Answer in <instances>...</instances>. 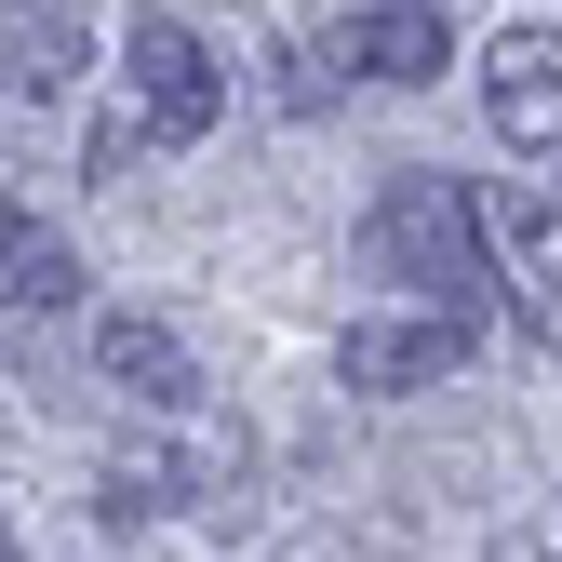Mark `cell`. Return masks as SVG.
Here are the masks:
<instances>
[{
    "mask_svg": "<svg viewBox=\"0 0 562 562\" xmlns=\"http://www.w3.org/2000/svg\"><path fill=\"white\" fill-rule=\"evenodd\" d=\"M362 255H375V281H415V308H442V322H469L482 295H496V268H482V201L456 175H389Z\"/></svg>",
    "mask_w": 562,
    "mask_h": 562,
    "instance_id": "6da1fadb",
    "label": "cell"
},
{
    "mask_svg": "<svg viewBox=\"0 0 562 562\" xmlns=\"http://www.w3.org/2000/svg\"><path fill=\"white\" fill-rule=\"evenodd\" d=\"M241 469H255V442L215 415V429H175V442H121L94 469V509H121V522H161V509L241 522Z\"/></svg>",
    "mask_w": 562,
    "mask_h": 562,
    "instance_id": "7a4b0ae2",
    "label": "cell"
},
{
    "mask_svg": "<svg viewBox=\"0 0 562 562\" xmlns=\"http://www.w3.org/2000/svg\"><path fill=\"white\" fill-rule=\"evenodd\" d=\"M215 108H228L215 41H201L188 14H148V27H134V121H148V148H188V134H215Z\"/></svg>",
    "mask_w": 562,
    "mask_h": 562,
    "instance_id": "3957f363",
    "label": "cell"
},
{
    "mask_svg": "<svg viewBox=\"0 0 562 562\" xmlns=\"http://www.w3.org/2000/svg\"><path fill=\"white\" fill-rule=\"evenodd\" d=\"M456 362H469V322H442V308H375V322H348V335H335V375H348V389H375V402L442 389Z\"/></svg>",
    "mask_w": 562,
    "mask_h": 562,
    "instance_id": "277c9868",
    "label": "cell"
},
{
    "mask_svg": "<svg viewBox=\"0 0 562 562\" xmlns=\"http://www.w3.org/2000/svg\"><path fill=\"white\" fill-rule=\"evenodd\" d=\"M322 67H348V81H442L456 27H442V0H375V14L322 27Z\"/></svg>",
    "mask_w": 562,
    "mask_h": 562,
    "instance_id": "5b68a950",
    "label": "cell"
},
{
    "mask_svg": "<svg viewBox=\"0 0 562 562\" xmlns=\"http://www.w3.org/2000/svg\"><path fill=\"white\" fill-rule=\"evenodd\" d=\"M482 121H496L522 161H562V54H549L536 27L496 41V67H482Z\"/></svg>",
    "mask_w": 562,
    "mask_h": 562,
    "instance_id": "8992f818",
    "label": "cell"
},
{
    "mask_svg": "<svg viewBox=\"0 0 562 562\" xmlns=\"http://www.w3.org/2000/svg\"><path fill=\"white\" fill-rule=\"evenodd\" d=\"M81 67H94V27H81V0H0V94H14V108L67 94Z\"/></svg>",
    "mask_w": 562,
    "mask_h": 562,
    "instance_id": "52a82bcc",
    "label": "cell"
},
{
    "mask_svg": "<svg viewBox=\"0 0 562 562\" xmlns=\"http://www.w3.org/2000/svg\"><path fill=\"white\" fill-rule=\"evenodd\" d=\"M94 375H108V389H134L148 415H188V402H201L188 335H175V322H148V308H108V322H94Z\"/></svg>",
    "mask_w": 562,
    "mask_h": 562,
    "instance_id": "ba28073f",
    "label": "cell"
},
{
    "mask_svg": "<svg viewBox=\"0 0 562 562\" xmlns=\"http://www.w3.org/2000/svg\"><path fill=\"white\" fill-rule=\"evenodd\" d=\"M67 295H81V255H67V228H41L27 201H0V308L41 322V308H67Z\"/></svg>",
    "mask_w": 562,
    "mask_h": 562,
    "instance_id": "9c48e42d",
    "label": "cell"
},
{
    "mask_svg": "<svg viewBox=\"0 0 562 562\" xmlns=\"http://www.w3.org/2000/svg\"><path fill=\"white\" fill-rule=\"evenodd\" d=\"M482 241H509V268L536 281V295H562V175H509L496 201H482Z\"/></svg>",
    "mask_w": 562,
    "mask_h": 562,
    "instance_id": "30bf717a",
    "label": "cell"
},
{
    "mask_svg": "<svg viewBox=\"0 0 562 562\" xmlns=\"http://www.w3.org/2000/svg\"><path fill=\"white\" fill-rule=\"evenodd\" d=\"M134 161H148V121H94V148H81V175L108 188V175H134Z\"/></svg>",
    "mask_w": 562,
    "mask_h": 562,
    "instance_id": "8fae6325",
    "label": "cell"
},
{
    "mask_svg": "<svg viewBox=\"0 0 562 562\" xmlns=\"http://www.w3.org/2000/svg\"><path fill=\"white\" fill-rule=\"evenodd\" d=\"M0 562H14V522H0Z\"/></svg>",
    "mask_w": 562,
    "mask_h": 562,
    "instance_id": "7c38bea8",
    "label": "cell"
}]
</instances>
